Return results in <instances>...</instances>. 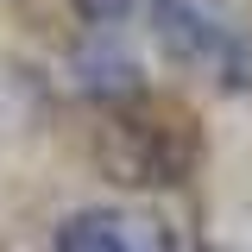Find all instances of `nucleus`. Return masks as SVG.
Segmentation results:
<instances>
[{
	"instance_id": "nucleus-4",
	"label": "nucleus",
	"mask_w": 252,
	"mask_h": 252,
	"mask_svg": "<svg viewBox=\"0 0 252 252\" xmlns=\"http://www.w3.org/2000/svg\"><path fill=\"white\" fill-rule=\"evenodd\" d=\"M76 89L94 94V101H132V94L145 89V69H139V57L126 51L114 32H89L82 44H76Z\"/></svg>"
},
{
	"instance_id": "nucleus-3",
	"label": "nucleus",
	"mask_w": 252,
	"mask_h": 252,
	"mask_svg": "<svg viewBox=\"0 0 252 252\" xmlns=\"http://www.w3.org/2000/svg\"><path fill=\"white\" fill-rule=\"evenodd\" d=\"M57 252H177V233L139 208H82L57 227Z\"/></svg>"
},
{
	"instance_id": "nucleus-5",
	"label": "nucleus",
	"mask_w": 252,
	"mask_h": 252,
	"mask_svg": "<svg viewBox=\"0 0 252 252\" xmlns=\"http://www.w3.org/2000/svg\"><path fill=\"white\" fill-rule=\"evenodd\" d=\"M76 13H82L94 32H107V26H120L126 13H132V0H76Z\"/></svg>"
},
{
	"instance_id": "nucleus-2",
	"label": "nucleus",
	"mask_w": 252,
	"mask_h": 252,
	"mask_svg": "<svg viewBox=\"0 0 252 252\" xmlns=\"http://www.w3.org/2000/svg\"><path fill=\"white\" fill-rule=\"evenodd\" d=\"M101 170L126 189H158V183H183L195 164V139L177 120H145V114H120L101 126Z\"/></svg>"
},
{
	"instance_id": "nucleus-1",
	"label": "nucleus",
	"mask_w": 252,
	"mask_h": 252,
	"mask_svg": "<svg viewBox=\"0 0 252 252\" xmlns=\"http://www.w3.org/2000/svg\"><path fill=\"white\" fill-rule=\"evenodd\" d=\"M158 44L189 69H215L227 89H252V32L220 0H152Z\"/></svg>"
}]
</instances>
